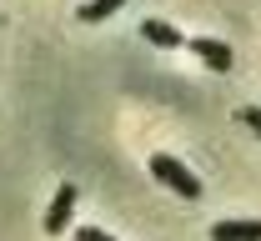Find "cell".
Instances as JSON below:
<instances>
[{
    "label": "cell",
    "mask_w": 261,
    "mask_h": 241,
    "mask_svg": "<svg viewBox=\"0 0 261 241\" xmlns=\"http://www.w3.org/2000/svg\"><path fill=\"white\" fill-rule=\"evenodd\" d=\"M75 241H116V236H106L100 226H81V231H75Z\"/></svg>",
    "instance_id": "obj_8"
},
{
    "label": "cell",
    "mask_w": 261,
    "mask_h": 241,
    "mask_svg": "<svg viewBox=\"0 0 261 241\" xmlns=\"http://www.w3.org/2000/svg\"><path fill=\"white\" fill-rule=\"evenodd\" d=\"M121 5H130V0H91V5H81V20L96 25V20H106V15H116Z\"/></svg>",
    "instance_id": "obj_6"
},
{
    "label": "cell",
    "mask_w": 261,
    "mask_h": 241,
    "mask_svg": "<svg viewBox=\"0 0 261 241\" xmlns=\"http://www.w3.org/2000/svg\"><path fill=\"white\" fill-rule=\"evenodd\" d=\"M141 35H146L151 45H166V50L186 45V40H181V31H176V25H166V20H146V25H141Z\"/></svg>",
    "instance_id": "obj_5"
},
{
    "label": "cell",
    "mask_w": 261,
    "mask_h": 241,
    "mask_svg": "<svg viewBox=\"0 0 261 241\" xmlns=\"http://www.w3.org/2000/svg\"><path fill=\"white\" fill-rule=\"evenodd\" d=\"M151 176H156L161 186H171L181 201H201V181H196L176 156H166V151H161V156H151Z\"/></svg>",
    "instance_id": "obj_1"
},
{
    "label": "cell",
    "mask_w": 261,
    "mask_h": 241,
    "mask_svg": "<svg viewBox=\"0 0 261 241\" xmlns=\"http://www.w3.org/2000/svg\"><path fill=\"white\" fill-rule=\"evenodd\" d=\"M211 241H261V221H216Z\"/></svg>",
    "instance_id": "obj_4"
},
{
    "label": "cell",
    "mask_w": 261,
    "mask_h": 241,
    "mask_svg": "<svg viewBox=\"0 0 261 241\" xmlns=\"http://www.w3.org/2000/svg\"><path fill=\"white\" fill-rule=\"evenodd\" d=\"M191 50L206 61L211 70H231V45L226 40H211V35H201V40H191Z\"/></svg>",
    "instance_id": "obj_3"
},
{
    "label": "cell",
    "mask_w": 261,
    "mask_h": 241,
    "mask_svg": "<svg viewBox=\"0 0 261 241\" xmlns=\"http://www.w3.org/2000/svg\"><path fill=\"white\" fill-rule=\"evenodd\" d=\"M241 121L251 126V136H261V105H246V111H241Z\"/></svg>",
    "instance_id": "obj_7"
},
{
    "label": "cell",
    "mask_w": 261,
    "mask_h": 241,
    "mask_svg": "<svg viewBox=\"0 0 261 241\" xmlns=\"http://www.w3.org/2000/svg\"><path fill=\"white\" fill-rule=\"evenodd\" d=\"M70 211H75V186L65 181L61 191H56V201H50V211H45V231L50 236H61L65 226H70Z\"/></svg>",
    "instance_id": "obj_2"
}]
</instances>
